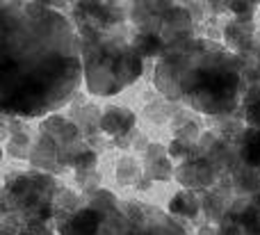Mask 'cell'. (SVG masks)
<instances>
[{"label": "cell", "instance_id": "1", "mask_svg": "<svg viewBox=\"0 0 260 235\" xmlns=\"http://www.w3.org/2000/svg\"><path fill=\"white\" fill-rule=\"evenodd\" d=\"M176 103L167 100L162 94H157L155 87L148 85L146 89L142 91L137 103V117H139V126H144L153 137L160 140L162 132H169V121L171 114H174Z\"/></svg>", "mask_w": 260, "mask_h": 235}, {"label": "cell", "instance_id": "2", "mask_svg": "<svg viewBox=\"0 0 260 235\" xmlns=\"http://www.w3.org/2000/svg\"><path fill=\"white\" fill-rule=\"evenodd\" d=\"M37 126H27L21 117L3 119V149L9 162H27L35 149Z\"/></svg>", "mask_w": 260, "mask_h": 235}, {"label": "cell", "instance_id": "3", "mask_svg": "<svg viewBox=\"0 0 260 235\" xmlns=\"http://www.w3.org/2000/svg\"><path fill=\"white\" fill-rule=\"evenodd\" d=\"M221 172L215 167L210 158L199 155L194 160L176 164L174 169V183L183 190H194V192H208L219 183Z\"/></svg>", "mask_w": 260, "mask_h": 235}, {"label": "cell", "instance_id": "4", "mask_svg": "<svg viewBox=\"0 0 260 235\" xmlns=\"http://www.w3.org/2000/svg\"><path fill=\"white\" fill-rule=\"evenodd\" d=\"M82 82H85L87 96H91V98H112L119 91H123L112 71V57H108V55L101 62H91L82 66Z\"/></svg>", "mask_w": 260, "mask_h": 235}, {"label": "cell", "instance_id": "5", "mask_svg": "<svg viewBox=\"0 0 260 235\" xmlns=\"http://www.w3.org/2000/svg\"><path fill=\"white\" fill-rule=\"evenodd\" d=\"M135 126H139L137 110L126 103H105L101 112L99 128L110 142L123 140Z\"/></svg>", "mask_w": 260, "mask_h": 235}, {"label": "cell", "instance_id": "6", "mask_svg": "<svg viewBox=\"0 0 260 235\" xmlns=\"http://www.w3.org/2000/svg\"><path fill=\"white\" fill-rule=\"evenodd\" d=\"M87 206V196L73 185L71 181H59V187L53 196V210H55V228L64 226L76 213H80Z\"/></svg>", "mask_w": 260, "mask_h": 235}, {"label": "cell", "instance_id": "7", "mask_svg": "<svg viewBox=\"0 0 260 235\" xmlns=\"http://www.w3.org/2000/svg\"><path fill=\"white\" fill-rule=\"evenodd\" d=\"M57 151H59V144L53 140L50 135H46L44 130L37 128V140H35V149L30 153V164L32 172H48V174H55V176H62L59 172V162H57Z\"/></svg>", "mask_w": 260, "mask_h": 235}, {"label": "cell", "instance_id": "8", "mask_svg": "<svg viewBox=\"0 0 260 235\" xmlns=\"http://www.w3.org/2000/svg\"><path fill=\"white\" fill-rule=\"evenodd\" d=\"M39 130H44L46 135H50L59 146L67 144H78V142H85V135L80 132V128L71 121L64 112H50L46 114L39 121Z\"/></svg>", "mask_w": 260, "mask_h": 235}, {"label": "cell", "instance_id": "9", "mask_svg": "<svg viewBox=\"0 0 260 235\" xmlns=\"http://www.w3.org/2000/svg\"><path fill=\"white\" fill-rule=\"evenodd\" d=\"M146 69H148V62H144L135 50H128V53L119 55V57H112V71L117 76V82L121 85V89L133 87L144 76Z\"/></svg>", "mask_w": 260, "mask_h": 235}, {"label": "cell", "instance_id": "10", "mask_svg": "<svg viewBox=\"0 0 260 235\" xmlns=\"http://www.w3.org/2000/svg\"><path fill=\"white\" fill-rule=\"evenodd\" d=\"M231 183H233L235 194L249 196V199H256L260 194V167L253 162L242 160L240 164H235L229 172Z\"/></svg>", "mask_w": 260, "mask_h": 235}, {"label": "cell", "instance_id": "11", "mask_svg": "<svg viewBox=\"0 0 260 235\" xmlns=\"http://www.w3.org/2000/svg\"><path fill=\"white\" fill-rule=\"evenodd\" d=\"M119 201H121V194L114 192L112 187L103 185L101 190H96L94 194L87 199V208H91L94 213L108 217V215H112V213H117L119 210Z\"/></svg>", "mask_w": 260, "mask_h": 235}, {"label": "cell", "instance_id": "12", "mask_svg": "<svg viewBox=\"0 0 260 235\" xmlns=\"http://www.w3.org/2000/svg\"><path fill=\"white\" fill-rule=\"evenodd\" d=\"M174 169L176 162L169 158V153L160 160H153V162H144V174H146L151 181H155L157 185H167V183H174Z\"/></svg>", "mask_w": 260, "mask_h": 235}, {"label": "cell", "instance_id": "13", "mask_svg": "<svg viewBox=\"0 0 260 235\" xmlns=\"http://www.w3.org/2000/svg\"><path fill=\"white\" fill-rule=\"evenodd\" d=\"M167 153H169V158L174 160L176 164L199 158V149H197V144L183 142V140H178V137H169V140H167Z\"/></svg>", "mask_w": 260, "mask_h": 235}, {"label": "cell", "instance_id": "14", "mask_svg": "<svg viewBox=\"0 0 260 235\" xmlns=\"http://www.w3.org/2000/svg\"><path fill=\"white\" fill-rule=\"evenodd\" d=\"M242 235H251V233H249V231H244V233H242Z\"/></svg>", "mask_w": 260, "mask_h": 235}]
</instances>
